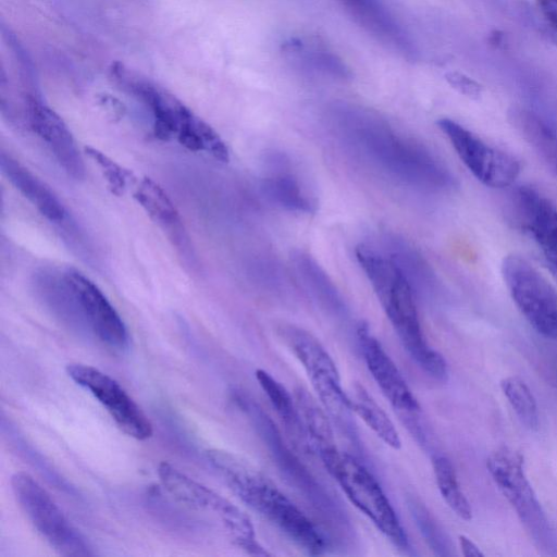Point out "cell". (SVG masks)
<instances>
[{"label":"cell","instance_id":"16","mask_svg":"<svg viewBox=\"0 0 557 557\" xmlns=\"http://www.w3.org/2000/svg\"><path fill=\"white\" fill-rule=\"evenodd\" d=\"M348 15L374 39L412 60L417 51L409 36L382 0H337Z\"/></svg>","mask_w":557,"mask_h":557},{"label":"cell","instance_id":"5","mask_svg":"<svg viewBox=\"0 0 557 557\" xmlns=\"http://www.w3.org/2000/svg\"><path fill=\"white\" fill-rule=\"evenodd\" d=\"M277 333L302 366L329 416L343 428L350 429L354 412L349 396L344 391L336 364L324 346L310 332L294 324L280 325Z\"/></svg>","mask_w":557,"mask_h":557},{"label":"cell","instance_id":"4","mask_svg":"<svg viewBox=\"0 0 557 557\" xmlns=\"http://www.w3.org/2000/svg\"><path fill=\"white\" fill-rule=\"evenodd\" d=\"M347 498L399 549L409 546L400 521L373 474L354 456L337 447L319 455Z\"/></svg>","mask_w":557,"mask_h":557},{"label":"cell","instance_id":"27","mask_svg":"<svg viewBox=\"0 0 557 557\" xmlns=\"http://www.w3.org/2000/svg\"><path fill=\"white\" fill-rule=\"evenodd\" d=\"M521 135L557 174V132L539 115H533L522 124Z\"/></svg>","mask_w":557,"mask_h":557},{"label":"cell","instance_id":"15","mask_svg":"<svg viewBox=\"0 0 557 557\" xmlns=\"http://www.w3.org/2000/svg\"><path fill=\"white\" fill-rule=\"evenodd\" d=\"M516 196L520 222L557 281V207L529 186L520 187Z\"/></svg>","mask_w":557,"mask_h":557},{"label":"cell","instance_id":"12","mask_svg":"<svg viewBox=\"0 0 557 557\" xmlns=\"http://www.w3.org/2000/svg\"><path fill=\"white\" fill-rule=\"evenodd\" d=\"M63 274L74 295L81 320L106 345L125 349L129 339L126 325L106 295L75 269H64Z\"/></svg>","mask_w":557,"mask_h":557},{"label":"cell","instance_id":"22","mask_svg":"<svg viewBox=\"0 0 557 557\" xmlns=\"http://www.w3.org/2000/svg\"><path fill=\"white\" fill-rule=\"evenodd\" d=\"M296 404L306 440L317 454L320 455L336 447L330 420L315 399L306 391L299 389L296 393Z\"/></svg>","mask_w":557,"mask_h":557},{"label":"cell","instance_id":"30","mask_svg":"<svg viewBox=\"0 0 557 557\" xmlns=\"http://www.w3.org/2000/svg\"><path fill=\"white\" fill-rule=\"evenodd\" d=\"M548 39L557 46V0H535Z\"/></svg>","mask_w":557,"mask_h":557},{"label":"cell","instance_id":"2","mask_svg":"<svg viewBox=\"0 0 557 557\" xmlns=\"http://www.w3.org/2000/svg\"><path fill=\"white\" fill-rule=\"evenodd\" d=\"M109 73L116 86L149 110L157 138L228 161V149L220 135L172 92L120 61L111 63Z\"/></svg>","mask_w":557,"mask_h":557},{"label":"cell","instance_id":"14","mask_svg":"<svg viewBox=\"0 0 557 557\" xmlns=\"http://www.w3.org/2000/svg\"><path fill=\"white\" fill-rule=\"evenodd\" d=\"M357 338L369 372L391 405L401 413H418L420 406L417 398L367 323L358 325Z\"/></svg>","mask_w":557,"mask_h":557},{"label":"cell","instance_id":"10","mask_svg":"<svg viewBox=\"0 0 557 557\" xmlns=\"http://www.w3.org/2000/svg\"><path fill=\"white\" fill-rule=\"evenodd\" d=\"M437 126L448 138L462 163L483 185L505 188L515 183L521 166L513 156L488 145L451 119H440Z\"/></svg>","mask_w":557,"mask_h":557},{"label":"cell","instance_id":"11","mask_svg":"<svg viewBox=\"0 0 557 557\" xmlns=\"http://www.w3.org/2000/svg\"><path fill=\"white\" fill-rule=\"evenodd\" d=\"M66 373L106 408L125 434L138 441L152 436L150 420L117 381L97 368L83 363L67 364Z\"/></svg>","mask_w":557,"mask_h":557},{"label":"cell","instance_id":"1","mask_svg":"<svg viewBox=\"0 0 557 557\" xmlns=\"http://www.w3.org/2000/svg\"><path fill=\"white\" fill-rule=\"evenodd\" d=\"M207 457L243 503L278 528L308 554L324 553L326 543L318 528L260 470L222 449H209Z\"/></svg>","mask_w":557,"mask_h":557},{"label":"cell","instance_id":"32","mask_svg":"<svg viewBox=\"0 0 557 557\" xmlns=\"http://www.w3.org/2000/svg\"><path fill=\"white\" fill-rule=\"evenodd\" d=\"M459 545L466 557H483L481 549L466 535H459Z\"/></svg>","mask_w":557,"mask_h":557},{"label":"cell","instance_id":"21","mask_svg":"<svg viewBox=\"0 0 557 557\" xmlns=\"http://www.w3.org/2000/svg\"><path fill=\"white\" fill-rule=\"evenodd\" d=\"M352 412L387 446L393 449L401 447L399 433L384 409L368 391L356 384L348 393Z\"/></svg>","mask_w":557,"mask_h":557},{"label":"cell","instance_id":"3","mask_svg":"<svg viewBox=\"0 0 557 557\" xmlns=\"http://www.w3.org/2000/svg\"><path fill=\"white\" fill-rule=\"evenodd\" d=\"M368 278L410 358L430 376L445 381L446 360L429 345L422 332L412 286L396 262H380L369 271Z\"/></svg>","mask_w":557,"mask_h":557},{"label":"cell","instance_id":"6","mask_svg":"<svg viewBox=\"0 0 557 557\" xmlns=\"http://www.w3.org/2000/svg\"><path fill=\"white\" fill-rule=\"evenodd\" d=\"M158 476L174 499L194 509L214 515L237 547L249 555H270L257 541L249 517L228 499L165 461L159 465Z\"/></svg>","mask_w":557,"mask_h":557},{"label":"cell","instance_id":"17","mask_svg":"<svg viewBox=\"0 0 557 557\" xmlns=\"http://www.w3.org/2000/svg\"><path fill=\"white\" fill-rule=\"evenodd\" d=\"M134 198L148 216L164 232L177 251L193 263L194 251L181 215L165 190L149 177L143 178Z\"/></svg>","mask_w":557,"mask_h":557},{"label":"cell","instance_id":"9","mask_svg":"<svg viewBox=\"0 0 557 557\" xmlns=\"http://www.w3.org/2000/svg\"><path fill=\"white\" fill-rule=\"evenodd\" d=\"M486 468L534 540L542 544L547 542L548 520L527 478L521 454L505 446L496 448L487 457Z\"/></svg>","mask_w":557,"mask_h":557},{"label":"cell","instance_id":"24","mask_svg":"<svg viewBox=\"0 0 557 557\" xmlns=\"http://www.w3.org/2000/svg\"><path fill=\"white\" fill-rule=\"evenodd\" d=\"M432 467L438 491L447 506L462 520L472 518L471 505L462 492L451 461L442 455L432 458Z\"/></svg>","mask_w":557,"mask_h":557},{"label":"cell","instance_id":"20","mask_svg":"<svg viewBox=\"0 0 557 557\" xmlns=\"http://www.w3.org/2000/svg\"><path fill=\"white\" fill-rule=\"evenodd\" d=\"M282 52L288 62L305 73L336 81H346L351 76L346 63L315 38H288L282 45Z\"/></svg>","mask_w":557,"mask_h":557},{"label":"cell","instance_id":"19","mask_svg":"<svg viewBox=\"0 0 557 557\" xmlns=\"http://www.w3.org/2000/svg\"><path fill=\"white\" fill-rule=\"evenodd\" d=\"M1 170L10 183L51 223L65 225L70 216L53 190L17 160L1 152Z\"/></svg>","mask_w":557,"mask_h":557},{"label":"cell","instance_id":"28","mask_svg":"<svg viewBox=\"0 0 557 557\" xmlns=\"http://www.w3.org/2000/svg\"><path fill=\"white\" fill-rule=\"evenodd\" d=\"M295 264L307 287L312 288L320 296L331 299L337 298L335 286L329 276L308 255L301 252L296 255Z\"/></svg>","mask_w":557,"mask_h":557},{"label":"cell","instance_id":"29","mask_svg":"<svg viewBox=\"0 0 557 557\" xmlns=\"http://www.w3.org/2000/svg\"><path fill=\"white\" fill-rule=\"evenodd\" d=\"M84 150L89 159L98 165L112 193L117 196L124 194L132 173L94 147L86 146Z\"/></svg>","mask_w":557,"mask_h":557},{"label":"cell","instance_id":"18","mask_svg":"<svg viewBox=\"0 0 557 557\" xmlns=\"http://www.w3.org/2000/svg\"><path fill=\"white\" fill-rule=\"evenodd\" d=\"M234 400L251 421L253 428L258 431L265 445L270 448L282 471H284L299 487L307 491L308 494H314L318 502L323 503V499L319 497L321 493L318 490L319 485H317L310 474H308L306 469L302 468L292 453L288 451L282 442L277 429L268 414L258 406V404L242 393H235ZM323 504L326 506L325 503Z\"/></svg>","mask_w":557,"mask_h":557},{"label":"cell","instance_id":"7","mask_svg":"<svg viewBox=\"0 0 557 557\" xmlns=\"http://www.w3.org/2000/svg\"><path fill=\"white\" fill-rule=\"evenodd\" d=\"M11 487L30 524L59 555L65 557L94 555L86 539L30 474L24 471L15 472L11 476Z\"/></svg>","mask_w":557,"mask_h":557},{"label":"cell","instance_id":"31","mask_svg":"<svg viewBox=\"0 0 557 557\" xmlns=\"http://www.w3.org/2000/svg\"><path fill=\"white\" fill-rule=\"evenodd\" d=\"M446 79L453 88L469 98L476 99L482 92V87L463 74L451 72L446 75Z\"/></svg>","mask_w":557,"mask_h":557},{"label":"cell","instance_id":"26","mask_svg":"<svg viewBox=\"0 0 557 557\" xmlns=\"http://www.w3.org/2000/svg\"><path fill=\"white\" fill-rule=\"evenodd\" d=\"M500 388L520 422L529 430H537L539 408L527 383L518 376H507L500 381Z\"/></svg>","mask_w":557,"mask_h":557},{"label":"cell","instance_id":"25","mask_svg":"<svg viewBox=\"0 0 557 557\" xmlns=\"http://www.w3.org/2000/svg\"><path fill=\"white\" fill-rule=\"evenodd\" d=\"M263 188L275 203L287 210L304 213L313 210L310 199L304 194L298 181L292 174H272L264 180Z\"/></svg>","mask_w":557,"mask_h":557},{"label":"cell","instance_id":"23","mask_svg":"<svg viewBox=\"0 0 557 557\" xmlns=\"http://www.w3.org/2000/svg\"><path fill=\"white\" fill-rule=\"evenodd\" d=\"M256 379L290 435L300 442L306 440L296 399L265 370H256Z\"/></svg>","mask_w":557,"mask_h":557},{"label":"cell","instance_id":"8","mask_svg":"<svg viewBox=\"0 0 557 557\" xmlns=\"http://www.w3.org/2000/svg\"><path fill=\"white\" fill-rule=\"evenodd\" d=\"M502 274L508 292L528 323L546 338L557 339V292L523 257L504 258Z\"/></svg>","mask_w":557,"mask_h":557},{"label":"cell","instance_id":"13","mask_svg":"<svg viewBox=\"0 0 557 557\" xmlns=\"http://www.w3.org/2000/svg\"><path fill=\"white\" fill-rule=\"evenodd\" d=\"M24 114L27 127L45 143L63 171L74 180H83L84 158L62 117L34 95L25 99Z\"/></svg>","mask_w":557,"mask_h":557}]
</instances>
